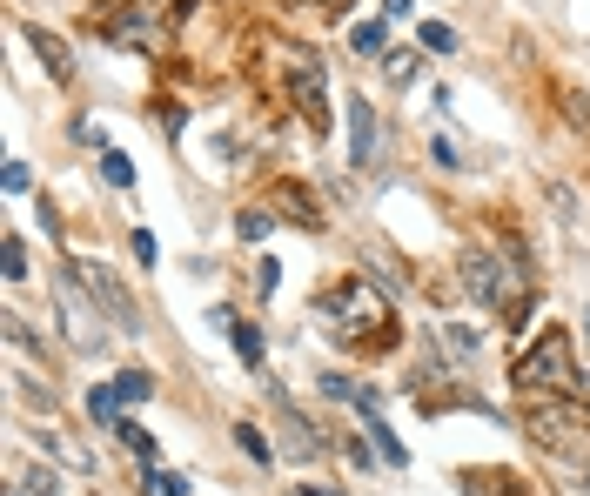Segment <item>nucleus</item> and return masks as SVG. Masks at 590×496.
Returning a JSON list of instances; mask_svg holds the SVG:
<instances>
[{
	"mask_svg": "<svg viewBox=\"0 0 590 496\" xmlns=\"http://www.w3.org/2000/svg\"><path fill=\"white\" fill-rule=\"evenodd\" d=\"M235 450L249 456V463H262V470H269V463H275V443H269V436H262V429H255V423H235Z\"/></svg>",
	"mask_w": 590,
	"mask_h": 496,
	"instance_id": "ddd939ff",
	"label": "nucleus"
},
{
	"mask_svg": "<svg viewBox=\"0 0 590 496\" xmlns=\"http://www.w3.org/2000/svg\"><path fill=\"white\" fill-rule=\"evenodd\" d=\"M423 47H430V54H456V27H443V21H423Z\"/></svg>",
	"mask_w": 590,
	"mask_h": 496,
	"instance_id": "b1692460",
	"label": "nucleus"
},
{
	"mask_svg": "<svg viewBox=\"0 0 590 496\" xmlns=\"http://www.w3.org/2000/svg\"><path fill=\"white\" fill-rule=\"evenodd\" d=\"M228 342H235V356L249 362V369H262V329H255V322L228 316Z\"/></svg>",
	"mask_w": 590,
	"mask_h": 496,
	"instance_id": "f8f14e48",
	"label": "nucleus"
},
{
	"mask_svg": "<svg viewBox=\"0 0 590 496\" xmlns=\"http://www.w3.org/2000/svg\"><path fill=\"white\" fill-rule=\"evenodd\" d=\"M41 496H54V490H41Z\"/></svg>",
	"mask_w": 590,
	"mask_h": 496,
	"instance_id": "473e14b6",
	"label": "nucleus"
},
{
	"mask_svg": "<svg viewBox=\"0 0 590 496\" xmlns=\"http://www.w3.org/2000/svg\"><path fill=\"white\" fill-rule=\"evenodd\" d=\"M128 248H135V262H148V269H155L161 248H155V235H148V228H135V242H128Z\"/></svg>",
	"mask_w": 590,
	"mask_h": 496,
	"instance_id": "a878e982",
	"label": "nucleus"
},
{
	"mask_svg": "<svg viewBox=\"0 0 590 496\" xmlns=\"http://www.w3.org/2000/svg\"><path fill=\"white\" fill-rule=\"evenodd\" d=\"M463 496H530V483H517L510 470H463Z\"/></svg>",
	"mask_w": 590,
	"mask_h": 496,
	"instance_id": "1a4fd4ad",
	"label": "nucleus"
},
{
	"mask_svg": "<svg viewBox=\"0 0 590 496\" xmlns=\"http://www.w3.org/2000/svg\"><path fill=\"white\" fill-rule=\"evenodd\" d=\"M114 396H121V403H148V396H155V376H148V369H121V376H114Z\"/></svg>",
	"mask_w": 590,
	"mask_h": 496,
	"instance_id": "dca6fc26",
	"label": "nucleus"
},
{
	"mask_svg": "<svg viewBox=\"0 0 590 496\" xmlns=\"http://www.w3.org/2000/svg\"><path fill=\"white\" fill-rule=\"evenodd\" d=\"M584 490H590V470H584Z\"/></svg>",
	"mask_w": 590,
	"mask_h": 496,
	"instance_id": "2f4dec72",
	"label": "nucleus"
},
{
	"mask_svg": "<svg viewBox=\"0 0 590 496\" xmlns=\"http://www.w3.org/2000/svg\"><path fill=\"white\" fill-rule=\"evenodd\" d=\"M114 436H121V443H128V450H135L141 463H155V436H148V429H141L135 416H121V429H114Z\"/></svg>",
	"mask_w": 590,
	"mask_h": 496,
	"instance_id": "6ab92c4d",
	"label": "nucleus"
},
{
	"mask_svg": "<svg viewBox=\"0 0 590 496\" xmlns=\"http://www.w3.org/2000/svg\"><path fill=\"white\" fill-rule=\"evenodd\" d=\"M550 208H557L564 222H577V195H570V188H550Z\"/></svg>",
	"mask_w": 590,
	"mask_h": 496,
	"instance_id": "bb28decb",
	"label": "nucleus"
},
{
	"mask_svg": "<svg viewBox=\"0 0 590 496\" xmlns=\"http://www.w3.org/2000/svg\"><path fill=\"white\" fill-rule=\"evenodd\" d=\"M289 496H336V490H322V483H295Z\"/></svg>",
	"mask_w": 590,
	"mask_h": 496,
	"instance_id": "7c9ffc66",
	"label": "nucleus"
},
{
	"mask_svg": "<svg viewBox=\"0 0 590 496\" xmlns=\"http://www.w3.org/2000/svg\"><path fill=\"white\" fill-rule=\"evenodd\" d=\"M430 161L436 168H463V161H456V141H430Z\"/></svg>",
	"mask_w": 590,
	"mask_h": 496,
	"instance_id": "cd10ccee",
	"label": "nucleus"
},
{
	"mask_svg": "<svg viewBox=\"0 0 590 496\" xmlns=\"http://www.w3.org/2000/svg\"><path fill=\"white\" fill-rule=\"evenodd\" d=\"M0 275H7V282H21V275H27V248H21V235H7V242H0Z\"/></svg>",
	"mask_w": 590,
	"mask_h": 496,
	"instance_id": "412c9836",
	"label": "nucleus"
},
{
	"mask_svg": "<svg viewBox=\"0 0 590 496\" xmlns=\"http://www.w3.org/2000/svg\"><path fill=\"white\" fill-rule=\"evenodd\" d=\"M316 383H322V396H336V403H356V396H363V383L342 376V369H329V376H316Z\"/></svg>",
	"mask_w": 590,
	"mask_h": 496,
	"instance_id": "4be33fe9",
	"label": "nucleus"
},
{
	"mask_svg": "<svg viewBox=\"0 0 590 496\" xmlns=\"http://www.w3.org/2000/svg\"><path fill=\"white\" fill-rule=\"evenodd\" d=\"M369 443H376V456H383L389 470H403V463H409V450H403V436H396V429H389L383 416H369Z\"/></svg>",
	"mask_w": 590,
	"mask_h": 496,
	"instance_id": "9b49d317",
	"label": "nucleus"
},
{
	"mask_svg": "<svg viewBox=\"0 0 590 496\" xmlns=\"http://www.w3.org/2000/svg\"><path fill=\"white\" fill-rule=\"evenodd\" d=\"M74 269H81L88 295H94V302H101V309L114 316V329H121V336H141V309H135V295L121 289V275H114L108 262H74Z\"/></svg>",
	"mask_w": 590,
	"mask_h": 496,
	"instance_id": "423d86ee",
	"label": "nucleus"
},
{
	"mask_svg": "<svg viewBox=\"0 0 590 496\" xmlns=\"http://www.w3.org/2000/svg\"><path fill=\"white\" fill-rule=\"evenodd\" d=\"M349 47H356L363 61H383V54H389V34H383V21H363L356 34H349Z\"/></svg>",
	"mask_w": 590,
	"mask_h": 496,
	"instance_id": "2eb2a0df",
	"label": "nucleus"
},
{
	"mask_svg": "<svg viewBox=\"0 0 590 496\" xmlns=\"http://www.w3.org/2000/svg\"><path fill=\"white\" fill-rule=\"evenodd\" d=\"M148 496H188V476L161 470V463H148Z\"/></svg>",
	"mask_w": 590,
	"mask_h": 496,
	"instance_id": "aec40b11",
	"label": "nucleus"
},
{
	"mask_svg": "<svg viewBox=\"0 0 590 496\" xmlns=\"http://www.w3.org/2000/svg\"><path fill=\"white\" fill-rule=\"evenodd\" d=\"M450 349H456V356H470V349H477V336H470L463 322H450Z\"/></svg>",
	"mask_w": 590,
	"mask_h": 496,
	"instance_id": "c756f323",
	"label": "nucleus"
},
{
	"mask_svg": "<svg viewBox=\"0 0 590 496\" xmlns=\"http://www.w3.org/2000/svg\"><path fill=\"white\" fill-rule=\"evenodd\" d=\"M376 141H383L376 108H369V94H356V101H349V161H356V168H376Z\"/></svg>",
	"mask_w": 590,
	"mask_h": 496,
	"instance_id": "0eeeda50",
	"label": "nucleus"
},
{
	"mask_svg": "<svg viewBox=\"0 0 590 496\" xmlns=\"http://www.w3.org/2000/svg\"><path fill=\"white\" fill-rule=\"evenodd\" d=\"M0 181H7V195H27V168H21V161H7V175H0Z\"/></svg>",
	"mask_w": 590,
	"mask_h": 496,
	"instance_id": "c85d7f7f",
	"label": "nucleus"
},
{
	"mask_svg": "<svg viewBox=\"0 0 590 496\" xmlns=\"http://www.w3.org/2000/svg\"><path fill=\"white\" fill-rule=\"evenodd\" d=\"M101 175H108L114 188H135V168H128V155H121V148H108V155H101Z\"/></svg>",
	"mask_w": 590,
	"mask_h": 496,
	"instance_id": "5701e85b",
	"label": "nucleus"
},
{
	"mask_svg": "<svg viewBox=\"0 0 590 496\" xmlns=\"http://www.w3.org/2000/svg\"><path fill=\"white\" fill-rule=\"evenodd\" d=\"M517 389H544V396H584V376H577V362H570V336L564 329H544V336L530 342L517 356Z\"/></svg>",
	"mask_w": 590,
	"mask_h": 496,
	"instance_id": "20e7f679",
	"label": "nucleus"
},
{
	"mask_svg": "<svg viewBox=\"0 0 590 496\" xmlns=\"http://www.w3.org/2000/svg\"><path fill=\"white\" fill-rule=\"evenodd\" d=\"M88 416H94L101 429H121V396H114V383L88 389Z\"/></svg>",
	"mask_w": 590,
	"mask_h": 496,
	"instance_id": "4468645a",
	"label": "nucleus"
},
{
	"mask_svg": "<svg viewBox=\"0 0 590 496\" xmlns=\"http://www.w3.org/2000/svg\"><path fill=\"white\" fill-rule=\"evenodd\" d=\"M463 289L477 295L490 316H510V322H523L530 302H537L523 255H503V248H470V255H463Z\"/></svg>",
	"mask_w": 590,
	"mask_h": 496,
	"instance_id": "f03ea898",
	"label": "nucleus"
},
{
	"mask_svg": "<svg viewBox=\"0 0 590 496\" xmlns=\"http://www.w3.org/2000/svg\"><path fill=\"white\" fill-rule=\"evenodd\" d=\"M316 322L329 336L356 342V336H369V329L389 322V302H383V289H369V275H349V282H329L316 295Z\"/></svg>",
	"mask_w": 590,
	"mask_h": 496,
	"instance_id": "7ed1b4c3",
	"label": "nucleus"
},
{
	"mask_svg": "<svg viewBox=\"0 0 590 496\" xmlns=\"http://www.w3.org/2000/svg\"><path fill=\"white\" fill-rule=\"evenodd\" d=\"M34 443H41L47 456H61L68 470H94V456L81 450V443H68V436H61V429H54V423H41V429H34Z\"/></svg>",
	"mask_w": 590,
	"mask_h": 496,
	"instance_id": "9d476101",
	"label": "nucleus"
},
{
	"mask_svg": "<svg viewBox=\"0 0 590 496\" xmlns=\"http://www.w3.org/2000/svg\"><path fill=\"white\" fill-rule=\"evenodd\" d=\"M269 228H275V208H242V215H235V235H242V242H269Z\"/></svg>",
	"mask_w": 590,
	"mask_h": 496,
	"instance_id": "f3484780",
	"label": "nucleus"
},
{
	"mask_svg": "<svg viewBox=\"0 0 590 496\" xmlns=\"http://www.w3.org/2000/svg\"><path fill=\"white\" fill-rule=\"evenodd\" d=\"M275 282H282V262H269V255H262V269H255V295L269 302V295H275Z\"/></svg>",
	"mask_w": 590,
	"mask_h": 496,
	"instance_id": "393cba45",
	"label": "nucleus"
},
{
	"mask_svg": "<svg viewBox=\"0 0 590 496\" xmlns=\"http://www.w3.org/2000/svg\"><path fill=\"white\" fill-rule=\"evenodd\" d=\"M54 295H61V329H68V342L81 356H94V349H101V329H94V322H101V302H88L68 269L54 275Z\"/></svg>",
	"mask_w": 590,
	"mask_h": 496,
	"instance_id": "39448f33",
	"label": "nucleus"
},
{
	"mask_svg": "<svg viewBox=\"0 0 590 496\" xmlns=\"http://www.w3.org/2000/svg\"><path fill=\"white\" fill-rule=\"evenodd\" d=\"M416 54H423V47H389V54H383V74L396 81V88H409V74H416Z\"/></svg>",
	"mask_w": 590,
	"mask_h": 496,
	"instance_id": "a211bd4d",
	"label": "nucleus"
},
{
	"mask_svg": "<svg viewBox=\"0 0 590 496\" xmlns=\"http://www.w3.org/2000/svg\"><path fill=\"white\" fill-rule=\"evenodd\" d=\"M27 47H34V54H41V68L54 74V81H61V88H68V81H74V61H68V47L54 41V34H47V27H27Z\"/></svg>",
	"mask_w": 590,
	"mask_h": 496,
	"instance_id": "6e6552de",
	"label": "nucleus"
},
{
	"mask_svg": "<svg viewBox=\"0 0 590 496\" xmlns=\"http://www.w3.org/2000/svg\"><path fill=\"white\" fill-rule=\"evenodd\" d=\"M523 436L550 450L557 463L590 470V416L577 396H544V389H523Z\"/></svg>",
	"mask_w": 590,
	"mask_h": 496,
	"instance_id": "f257e3e1",
	"label": "nucleus"
}]
</instances>
